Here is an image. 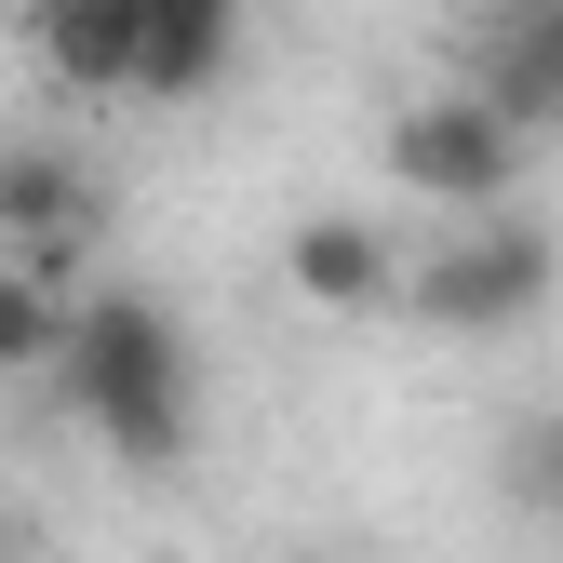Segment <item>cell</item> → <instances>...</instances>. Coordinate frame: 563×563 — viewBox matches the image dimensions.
<instances>
[{"instance_id":"obj_1","label":"cell","mask_w":563,"mask_h":563,"mask_svg":"<svg viewBox=\"0 0 563 563\" xmlns=\"http://www.w3.org/2000/svg\"><path fill=\"white\" fill-rule=\"evenodd\" d=\"M54 402L81 416L95 456L134 470V483H162V470L201 456V363H188L175 309H148L134 282H81L67 349H54Z\"/></svg>"},{"instance_id":"obj_2","label":"cell","mask_w":563,"mask_h":563,"mask_svg":"<svg viewBox=\"0 0 563 563\" xmlns=\"http://www.w3.org/2000/svg\"><path fill=\"white\" fill-rule=\"evenodd\" d=\"M563 296V242L523 216V201H510V216H470L443 255H416V282H402V309L416 322H430V335H523L537 309Z\"/></svg>"},{"instance_id":"obj_3","label":"cell","mask_w":563,"mask_h":563,"mask_svg":"<svg viewBox=\"0 0 563 563\" xmlns=\"http://www.w3.org/2000/svg\"><path fill=\"white\" fill-rule=\"evenodd\" d=\"M389 175L470 229V216H510V188H523V134L483 108L470 81H443V95H416V108L389 121Z\"/></svg>"},{"instance_id":"obj_4","label":"cell","mask_w":563,"mask_h":563,"mask_svg":"<svg viewBox=\"0 0 563 563\" xmlns=\"http://www.w3.org/2000/svg\"><path fill=\"white\" fill-rule=\"evenodd\" d=\"M95 216H108V201H95V175L67 162V148H41V134H27V148H0V255H14L27 282L67 296L81 255H95Z\"/></svg>"},{"instance_id":"obj_5","label":"cell","mask_w":563,"mask_h":563,"mask_svg":"<svg viewBox=\"0 0 563 563\" xmlns=\"http://www.w3.org/2000/svg\"><path fill=\"white\" fill-rule=\"evenodd\" d=\"M470 95L497 108L523 148H537V134H563V0H483Z\"/></svg>"},{"instance_id":"obj_6","label":"cell","mask_w":563,"mask_h":563,"mask_svg":"<svg viewBox=\"0 0 563 563\" xmlns=\"http://www.w3.org/2000/svg\"><path fill=\"white\" fill-rule=\"evenodd\" d=\"M282 282H296V309H322V322H363V309H402V242L376 229V216H309L296 242H282Z\"/></svg>"},{"instance_id":"obj_7","label":"cell","mask_w":563,"mask_h":563,"mask_svg":"<svg viewBox=\"0 0 563 563\" xmlns=\"http://www.w3.org/2000/svg\"><path fill=\"white\" fill-rule=\"evenodd\" d=\"M27 41L54 95H148V0H41Z\"/></svg>"},{"instance_id":"obj_8","label":"cell","mask_w":563,"mask_h":563,"mask_svg":"<svg viewBox=\"0 0 563 563\" xmlns=\"http://www.w3.org/2000/svg\"><path fill=\"white\" fill-rule=\"evenodd\" d=\"M242 54V0H148V95H216Z\"/></svg>"},{"instance_id":"obj_9","label":"cell","mask_w":563,"mask_h":563,"mask_svg":"<svg viewBox=\"0 0 563 563\" xmlns=\"http://www.w3.org/2000/svg\"><path fill=\"white\" fill-rule=\"evenodd\" d=\"M67 309H81V296H54V282H27L14 255H0V376H54Z\"/></svg>"},{"instance_id":"obj_10","label":"cell","mask_w":563,"mask_h":563,"mask_svg":"<svg viewBox=\"0 0 563 563\" xmlns=\"http://www.w3.org/2000/svg\"><path fill=\"white\" fill-rule=\"evenodd\" d=\"M497 497H510V510H537V523H563V416H523V430H510Z\"/></svg>"},{"instance_id":"obj_11","label":"cell","mask_w":563,"mask_h":563,"mask_svg":"<svg viewBox=\"0 0 563 563\" xmlns=\"http://www.w3.org/2000/svg\"><path fill=\"white\" fill-rule=\"evenodd\" d=\"M0 563H27V523H0Z\"/></svg>"},{"instance_id":"obj_12","label":"cell","mask_w":563,"mask_h":563,"mask_svg":"<svg viewBox=\"0 0 563 563\" xmlns=\"http://www.w3.org/2000/svg\"><path fill=\"white\" fill-rule=\"evenodd\" d=\"M550 537H563V523H550Z\"/></svg>"}]
</instances>
